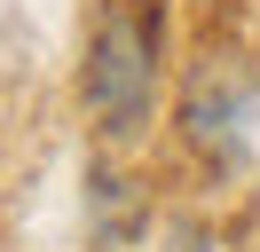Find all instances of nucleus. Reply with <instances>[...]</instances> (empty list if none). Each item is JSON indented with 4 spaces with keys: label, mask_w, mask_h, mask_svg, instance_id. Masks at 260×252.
Here are the masks:
<instances>
[{
    "label": "nucleus",
    "mask_w": 260,
    "mask_h": 252,
    "mask_svg": "<svg viewBox=\"0 0 260 252\" xmlns=\"http://www.w3.org/2000/svg\"><path fill=\"white\" fill-rule=\"evenodd\" d=\"M158 87H166V16H158V0H95L87 63H79L87 118L111 142H126V134L150 126Z\"/></svg>",
    "instance_id": "f257e3e1"
}]
</instances>
